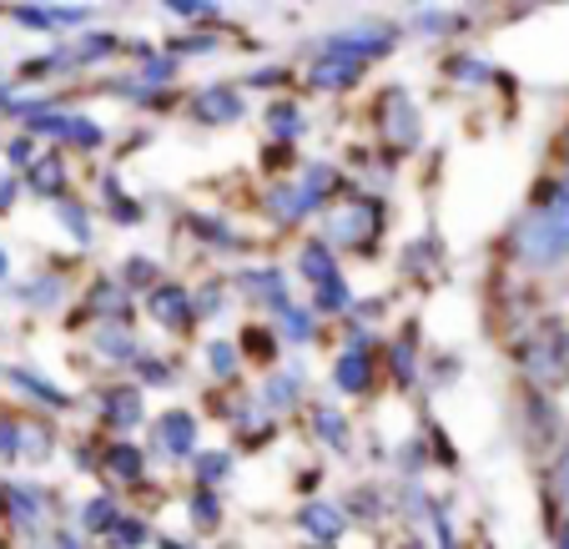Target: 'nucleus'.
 <instances>
[{"label":"nucleus","mask_w":569,"mask_h":549,"mask_svg":"<svg viewBox=\"0 0 569 549\" xmlns=\"http://www.w3.org/2000/svg\"><path fill=\"white\" fill-rule=\"evenodd\" d=\"M242 111H248V101H242L237 87H207L202 97H197V121H207V127H227V121H237Z\"/></svg>","instance_id":"6e6552de"},{"label":"nucleus","mask_w":569,"mask_h":549,"mask_svg":"<svg viewBox=\"0 0 569 549\" xmlns=\"http://www.w3.org/2000/svg\"><path fill=\"white\" fill-rule=\"evenodd\" d=\"M117 282H121L127 292H131V288H157V262H151V258H131L127 268H121Z\"/></svg>","instance_id":"7c9ffc66"},{"label":"nucleus","mask_w":569,"mask_h":549,"mask_svg":"<svg viewBox=\"0 0 569 549\" xmlns=\"http://www.w3.org/2000/svg\"><path fill=\"white\" fill-rule=\"evenodd\" d=\"M378 232H383V207L368 202V197H348V202L322 212V242L328 248L368 252L378 242Z\"/></svg>","instance_id":"f257e3e1"},{"label":"nucleus","mask_w":569,"mask_h":549,"mask_svg":"<svg viewBox=\"0 0 569 549\" xmlns=\"http://www.w3.org/2000/svg\"><path fill=\"white\" fill-rule=\"evenodd\" d=\"M338 182V177H333V167H322V162H312L308 167V172H302V192H308V202L312 207H322V197H328V187H333Z\"/></svg>","instance_id":"c85d7f7f"},{"label":"nucleus","mask_w":569,"mask_h":549,"mask_svg":"<svg viewBox=\"0 0 569 549\" xmlns=\"http://www.w3.org/2000/svg\"><path fill=\"white\" fill-rule=\"evenodd\" d=\"M91 343H97V348H101V358H111V363H137V358H141V348L131 343L127 323H107V328H97V333H91Z\"/></svg>","instance_id":"f3484780"},{"label":"nucleus","mask_w":569,"mask_h":549,"mask_svg":"<svg viewBox=\"0 0 569 549\" xmlns=\"http://www.w3.org/2000/svg\"><path fill=\"white\" fill-rule=\"evenodd\" d=\"M559 549H569V525H565V535H559Z\"/></svg>","instance_id":"8fccbe9b"},{"label":"nucleus","mask_w":569,"mask_h":549,"mask_svg":"<svg viewBox=\"0 0 569 549\" xmlns=\"http://www.w3.org/2000/svg\"><path fill=\"white\" fill-rule=\"evenodd\" d=\"M107 539H111L117 549H137V545H147V525H141V519H127V515H121L117 525H111Z\"/></svg>","instance_id":"473e14b6"},{"label":"nucleus","mask_w":569,"mask_h":549,"mask_svg":"<svg viewBox=\"0 0 569 549\" xmlns=\"http://www.w3.org/2000/svg\"><path fill=\"white\" fill-rule=\"evenodd\" d=\"M393 41H398V36L388 31V26H363V31L328 36V41H322L318 51H322V56H338V61H358V66H368V61H378V56L393 51Z\"/></svg>","instance_id":"39448f33"},{"label":"nucleus","mask_w":569,"mask_h":549,"mask_svg":"<svg viewBox=\"0 0 569 549\" xmlns=\"http://www.w3.org/2000/svg\"><path fill=\"white\" fill-rule=\"evenodd\" d=\"M121 519V509H117V499H91V505H81V529L87 535H111V525Z\"/></svg>","instance_id":"4be33fe9"},{"label":"nucleus","mask_w":569,"mask_h":549,"mask_svg":"<svg viewBox=\"0 0 569 549\" xmlns=\"http://www.w3.org/2000/svg\"><path fill=\"white\" fill-rule=\"evenodd\" d=\"M157 449L167 453V459H187V453L197 449V419L187 409H167L157 419Z\"/></svg>","instance_id":"0eeeda50"},{"label":"nucleus","mask_w":569,"mask_h":549,"mask_svg":"<svg viewBox=\"0 0 569 549\" xmlns=\"http://www.w3.org/2000/svg\"><path fill=\"white\" fill-rule=\"evenodd\" d=\"M268 127H272V137H302V127H308V121H302V107L298 101H272V111H268Z\"/></svg>","instance_id":"b1692460"},{"label":"nucleus","mask_w":569,"mask_h":549,"mask_svg":"<svg viewBox=\"0 0 569 549\" xmlns=\"http://www.w3.org/2000/svg\"><path fill=\"white\" fill-rule=\"evenodd\" d=\"M87 312H97V318H107V323H127L131 318V292L121 288L117 278H101L97 288L87 292Z\"/></svg>","instance_id":"1a4fd4ad"},{"label":"nucleus","mask_w":569,"mask_h":549,"mask_svg":"<svg viewBox=\"0 0 569 549\" xmlns=\"http://www.w3.org/2000/svg\"><path fill=\"white\" fill-rule=\"evenodd\" d=\"M278 323H282V338H288V343H298V348L312 343V318L302 308H292V302H288V308L278 312Z\"/></svg>","instance_id":"bb28decb"},{"label":"nucleus","mask_w":569,"mask_h":549,"mask_svg":"<svg viewBox=\"0 0 569 549\" xmlns=\"http://www.w3.org/2000/svg\"><path fill=\"white\" fill-rule=\"evenodd\" d=\"M11 162H16V167H31V162H36V141H31V137H16V141H11Z\"/></svg>","instance_id":"c03bdc74"},{"label":"nucleus","mask_w":569,"mask_h":549,"mask_svg":"<svg viewBox=\"0 0 569 549\" xmlns=\"http://www.w3.org/2000/svg\"><path fill=\"white\" fill-rule=\"evenodd\" d=\"M56 212H61V222L71 227V238H76V242H91V217H87V207L61 202V207H56Z\"/></svg>","instance_id":"f704fd0d"},{"label":"nucleus","mask_w":569,"mask_h":549,"mask_svg":"<svg viewBox=\"0 0 569 549\" xmlns=\"http://www.w3.org/2000/svg\"><path fill=\"white\" fill-rule=\"evenodd\" d=\"M515 252L529 262V268H555V262L569 258L565 238H559V227L549 222L545 207H529V212L515 222Z\"/></svg>","instance_id":"f03ea898"},{"label":"nucleus","mask_w":569,"mask_h":549,"mask_svg":"<svg viewBox=\"0 0 569 549\" xmlns=\"http://www.w3.org/2000/svg\"><path fill=\"white\" fill-rule=\"evenodd\" d=\"M21 453V433H16V423L0 419V459H16Z\"/></svg>","instance_id":"37998d69"},{"label":"nucleus","mask_w":569,"mask_h":549,"mask_svg":"<svg viewBox=\"0 0 569 549\" xmlns=\"http://www.w3.org/2000/svg\"><path fill=\"white\" fill-rule=\"evenodd\" d=\"M443 71H449L453 81H463V87H483V81L495 76V71H489V66H483V61H473V56H459V61H449V66H443Z\"/></svg>","instance_id":"2f4dec72"},{"label":"nucleus","mask_w":569,"mask_h":549,"mask_svg":"<svg viewBox=\"0 0 569 549\" xmlns=\"http://www.w3.org/2000/svg\"><path fill=\"white\" fill-rule=\"evenodd\" d=\"M378 131H383L388 151H413L419 147V107H413L398 87L378 97Z\"/></svg>","instance_id":"20e7f679"},{"label":"nucleus","mask_w":569,"mask_h":549,"mask_svg":"<svg viewBox=\"0 0 569 549\" xmlns=\"http://www.w3.org/2000/svg\"><path fill=\"white\" fill-rule=\"evenodd\" d=\"M107 475L117 479V485H141V475H147V459H141L137 443H111Z\"/></svg>","instance_id":"6ab92c4d"},{"label":"nucleus","mask_w":569,"mask_h":549,"mask_svg":"<svg viewBox=\"0 0 569 549\" xmlns=\"http://www.w3.org/2000/svg\"><path fill=\"white\" fill-rule=\"evenodd\" d=\"M11 278V258H6V248H0V282Z\"/></svg>","instance_id":"09e8293b"},{"label":"nucleus","mask_w":569,"mask_h":549,"mask_svg":"<svg viewBox=\"0 0 569 549\" xmlns=\"http://www.w3.org/2000/svg\"><path fill=\"white\" fill-rule=\"evenodd\" d=\"M31 187H36V197H61L66 192V162H61V151H46V157H36V162H31Z\"/></svg>","instance_id":"412c9836"},{"label":"nucleus","mask_w":569,"mask_h":549,"mask_svg":"<svg viewBox=\"0 0 569 549\" xmlns=\"http://www.w3.org/2000/svg\"><path fill=\"white\" fill-rule=\"evenodd\" d=\"M237 288L248 292L252 302H272V308H288V282H282V272L278 268H252V272H242L237 278Z\"/></svg>","instance_id":"f8f14e48"},{"label":"nucleus","mask_w":569,"mask_h":549,"mask_svg":"<svg viewBox=\"0 0 569 549\" xmlns=\"http://www.w3.org/2000/svg\"><path fill=\"white\" fill-rule=\"evenodd\" d=\"M318 549H333V545H318Z\"/></svg>","instance_id":"864d4df0"},{"label":"nucleus","mask_w":569,"mask_h":549,"mask_svg":"<svg viewBox=\"0 0 569 549\" xmlns=\"http://www.w3.org/2000/svg\"><path fill=\"white\" fill-rule=\"evenodd\" d=\"M312 429H318L322 443H333V449H348V423H343V413H338V409L318 403V409H312Z\"/></svg>","instance_id":"5701e85b"},{"label":"nucleus","mask_w":569,"mask_h":549,"mask_svg":"<svg viewBox=\"0 0 569 549\" xmlns=\"http://www.w3.org/2000/svg\"><path fill=\"white\" fill-rule=\"evenodd\" d=\"M11 21L36 26V31H51V16H46V6H11Z\"/></svg>","instance_id":"ea45409f"},{"label":"nucleus","mask_w":569,"mask_h":549,"mask_svg":"<svg viewBox=\"0 0 569 549\" xmlns=\"http://www.w3.org/2000/svg\"><path fill=\"white\" fill-rule=\"evenodd\" d=\"M565 157H569V131H565Z\"/></svg>","instance_id":"603ef678"},{"label":"nucleus","mask_w":569,"mask_h":549,"mask_svg":"<svg viewBox=\"0 0 569 549\" xmlns=\"http://www.w3.org/2000/svg\"><path fill=\"white\" fill-rule=\"evenodd\" d=\"M197 238L212 242V248H242V238H232L222 222H212V217H197Z\"/></svg>","instance_id":"e433bc0d"},{"label":"nucleus","mask_w":569,"mask_h":549,"mask_svg":"<svg viewBox=\"0 0 569 549\" xmlns=\"http://www.w3.org/2000/svg\"><path fill=\"white\" fill-rule=\"evenodd\" d=\"M242 348H252V358H272V353H278L272 333H262V328H248V333H242Z\"/></svg>","instance_id":"a19ab883"},{"label":"nucleus","mask_w":569,"mask_h":549,"mask_svg":"<svg viewBox=\"0 0 569 549\" xmlns=\"http://www.w3.org/2000/svg\"><path fill=\"white\" fill-rule=\"evenodd\" d=\"M192 525L197 529H217V525H222V505H217V495H197L192 499Z\"/></svg>","instance_id":"c9c22d12"},{"label":"nucleus","mask_w":569,"mask_h":549,"mask_svg":"<svg viewBox=\"0 0 569 549\" xmlns=\"http://www.w3.org/2000/svg\"><path fill=\"white\" fill-rule=\"evenodd\" d=\"M212 46H217L212 36H192V41H177L172 51H212Z\"/></svg>","instance_id":"de8ad7c7"},{"label":"nucleus","mask_w":569,"mask_h":549,"mask_svg":"<svg viewBox=\"0 0 569 549\" xmlns=\"http://www.w3.org/2000/svg\"><path fill=\"white\" fill-rule=\"evenodd\" d=\"M6 505H11V519L16 529H26V535H36V529L46 525V495L31 485H6Z\"/></svg>","instance_id":"9d476101"},{"label":"nucleus","mask_w":569,"mask_h":549,"mask_svg":"<svg viewBox=\"0 0 569 549\" xmlns=\"http://www.w3.org/2000/svg\"><path fill=\"white\" fill-rule=\"evenodd\" d=\"M11 378L16 388H26V399H36V403H46V409H71V393H61V388L51 383V378H41V373H31V368H11Z\"/></svg>","instance_id":"2eb2a0df"},{"label":"nucleus","mask_w":569,"mask_h":549,"mask_svg":"<svg viewBox=\"0 0 569 549\" xmlns=\"http://www.w3.org/2000/svg\"><path fill=\"white\" fill-rule=\"evenodd\" d=\"M298 388H302L298 373H272L262 403H268V409H292V403H298Z\"/></svg>","instance_id":"393cba45"},{"label":"nucleus","mask_w":569,"mask_h":549,"mask_svg":"<svg viewBox=\"0 0 569 549\" xmlns=\"http://www.w3.org/2000/svg\"><path fill=\"white\" fill-rule=\"evenodd\" d=\"M16 192H21V182H16V177H6V172H0V217H6V212H11V207H16Z\"/></svg>","instance_id":"a18cd8bd"},{"label":"nucleus","mask_w":569,"mask_h":549,"mask_svg":"<svg viewBox=\"0 0 569 549\" xmlns=\"http://www.w3.org/2000/svg\"><path fill=\"white\" fill-rule=\"evenodd\" d=\"M298 272L302 278L312 282V288H322V282L328 278H338V262H333V248H328V242H308V248L298 252Z\"/></svg>","instance_id":"a211bd4d"},{"label":"nucleus","mask_w":569,"mask_h":549,"mask_svg":"<svg viewBox=\"0 0 569 549\" xmlns=\"http://www.w3.org/2000/svg\"><path fill=\"white\" fill-rule=\"evenodd\" d=\"M368 66H358V61H338V56H318L312 61V71H308V81L318 91H343V87H353L358 76H363Z\"/></svg>","instance_id":"ddd939ff"},{"label":"nucleus","mask_w":569,"mask_h":549,"mask_svg":"<svg viewBox=\"0 0 569 549\" xmlns=\"http://www.w3.org/2000/svg\"><path fill=\"white\" fill-rule=\"evenodd\" d=\"M268 212L278 217V222H302V217L312 212V202H308V192H302L298 182H282V187H272Z\"/></svg>","instance_id":"aec40b11"},{"label":"nucleus","mask_w":569,"mask_h":549,"mask_svg":"<svg viewBox=\"0 0 569 549\" xmlns=\"http://www.w3.org/2000/svg\"><path fill=\"white\" fill-rule=\"evenodd\" d=\"M61 282H56V278H36L31 282V288H26V302H46V308H51V302H61Z\"/></svg>","instance_id":"58836bf2"},{"label":"nucleus","mask_w":569,"mask_h":549,"mask_svg":"<svg viewBox=\"0 0 569 549\" xmlns=\"http://www.w3.org/2000/svg\"><path fill=\"white\" fill-rule=\"evenodd\" d=\"M348 308H353V292H348L343 272H338V278H328L318 288V312H348Z\"/></svg>","instance_id":"a878e982"},{"label":"nucleus","mask_w":569,"mask_h":549,"mask_svg":"<svg viewBox=\"0 0 569 549\" xmlns=\"http://www.w3.org/2000/svg\"><path fill=\"white\" fill-rule=\"evenodd\" d=\"M333 383H338V393H368V383H373V363H368V353H338Z\"/></svg>","instance_id":"dca6fc26"},{"label":"nucleus","mask_w":569,"mask_h":549,"mask_svg":"<svg viewBox=\"0 0 569 549\" xmlns=\"http://www.w3.org/2000/svg\"><path fill=\"white\" fill-rule=\"evenodd\" d=\"M21 433V453L26 459H51V449H56V439H51V429H41V423H26V429H16Z\"/></svg>","instance_id":"cd10ccee"},{"label":"nucleus","mask_w":569,"mask_h":549,"mask_svg":"<svg viewBox=\"0 0 569 549\" xmlns=\"http://www.w3.org/2000/svg\"><path fill=\"white\" fill-rule=\"evenodd\" d=\"M519 363H525V373L539 378V383H565V378H569V333L559 323H545L525 343Z\"/></svg>","instance_id":"7ed1b4c3"},{"label":"nucleus","mask_w":569,"mask_h":549,"mask_svg":"<svg viewBox=\"0 0 569 549\" xmlns=\"http://www.w3.org/2000/svg\"><path fill=\"white\" fill-rule=\"evenodd\" d=\"M207 368H212L217 378H232L237 373V348L232 343H212L207 348Z\"/></svg>","instance_id":"4c0bfd02"},{"label":"nucleus","mask_w":569,"mask_h":549,"mask_svg":"<svg viewBox=\"0 0 569 549\" xmlns=\"http://www.w3.org/2000/svg\"><path fill=\"white\" fill-rule=\"evenodd\" d=\"M66 141H76V147H101V141H107V131H101L91 117H76V111H71V127H66Z\"/></svg>","instance_id":"72a5a7b5"},{"label":"nucleus","mask_w":569,"mask_h":549,"mask_svg":"<svg viewBox=\"0 0 569 549\" xmlns=\"http://www.w3.org/2000/svg\"><path fill=\"white\" fill-rule=\"evenodd\" d=\"M393 373H398V383H409V378H413V348L409 343L393 348Z\"/></svg>","instance_id":"79ce46f5"},{"label":"nucleus","mask_w":569,"mask_h":549,"mask_svg":"<svg viewBox=\"0 0 569 549\" xmlns=\"http://www.w3.org/2000/svg\"><path fill=\"white\" fill-rule=\"evenodd\" d=\"M227 469H232V453H222V449L197 453V479H202V489H207V485H222Z\"/></svg>","instance_id":"c756f323"},{"label":"nucleus","mask_w":569,"mask_h":549,"mask_svg":"<svg viewBox=\"0 0 569 549\" xmlns=\"http://www.w3.org/2000/svg\"><path fill=\"white\" fill-rule=\"evenodd\" d=\"M298 525L308 529V535L318 539V545H333V539L348 529V515H343V509H338V505H308V509H302V519H298Z\"/></svg>","instance_id":"4468645a"},{"label":"nucleus","mask_w":569,"mask_h":549,"mask_svg":"<svg viewBox=\"0 0 569 549\" xmlns=\"http://www.w3.org/2000/svg\"><path fill=\"white\" fill-rule=\"evenodd\" d=\"M151 318H157L167 333H187L192 328V318H197V308H192V298H187V288H177V282H167V288H151Z\"/></svg>","instance_id":"423d86ee"},{"label":"nucleus","mask_w":569,"mask_h":549,"mask_svg":"<svg viewBox=\"0 0 569 549\" xmlns=\"http://www.w3.org/2000/svg\"><path fill=\"white\" fill-rule=\"evenodd\" d=\"M161 549H182V545H177V539H161Z\"/></svg>","instance_id":"3c124183"},{"label":"nucleus","mask_w":569,"mask_h":549,"mask_svg":"<svg viewBox=\"0 0 569 549\" xmlns=\"http://www.w3.org/2000/svg\"><path fill=\"white\" fill-rule=\"evenodd\" d=\"M101 413H107V423L117 433L137 429L141 423V388H107V393H101Z\"/></svg>","instance_id":"9b49d317"},{"label":"nucleus","mask_w":569,"mask_h":549,"mask_svg":"<svg viewBox=\"0 0 569 549\" xmlns=\"http://www.w3.org/2000/svg\"><path fill=\"white\" fill-rule=\"evenodd\" d=\"M282 81V66H262L258 76H252V87H278Z\"/></svg>","instance_id":"49530a36"}]
</instances>
